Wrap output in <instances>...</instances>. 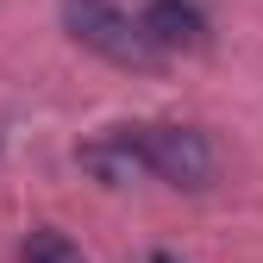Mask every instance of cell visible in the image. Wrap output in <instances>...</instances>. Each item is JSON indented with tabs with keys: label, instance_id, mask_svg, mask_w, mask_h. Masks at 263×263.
<instances>
[{
	"label": "cell",
	"instance_id": "obj_3",
	"mask_svg": "<svg viewBox=\"0 0 263 263\" xmlns=\"http://www.w3.org/2000/svg\"><path fill=\"white\" fill-rule=\"evenodd\" d=\"M138 31L157 57H182V50L207 44V13H201V0H151L138 13Z\"/></svg>",
	"mask_w": 263,
	"mask_h": 263
},
{
	"label": "cell",
	"instance_id": "obj_6",
	"mask_svg": "<svg viewBox=\"0 0 263 263\" xmlns=\"http://www.w3.org/2000/svg\"><path fill=\"white\" fill-rule=\"evenodd\" d=\"M151 263H182V257L176 251H151Z\"/></svg>",
	"mask_w": 263,
	"mask_h": 263
},
{
	"label": "cell",
	"instance_id": "obj_1",
	"mask_svg": "<svg viewBox=\"0 0 263 263\" xmlns=\"http://www.w3.org/2000/svg\"><path fill=\"white\" fill-rule=\"evenodd\" d=\"M63 25H69V38L94 57L119 63V69H151L157 50L144 44V31L132 13H119L113 0H63Z\"/></svg>",
	"mask_w": 263,
	"mask_h": 263
},
{
	"label": "cell",
	"instance_id": "obj_4",
	"mask_svg": "<svg viewBox=\"0 0 263 263\" xmlns=\"http://www.w3.org/2000/svg\"><path fill=\"white\" fill-rule=\"evenodd\" d=\"M76 163L88 176H101L107 188H119V182H132L144 170V151H138V125H113L107 138H88L82 151H76Z\"/></svg>",
	"mask_w": 263,
	"mask_h": 263
},
{
	"label": "cell",
	"instance_id": "obj_5",
	"mask_svg": "<svg viewBox=\"0 0 263 263\" xmlns=\"http://www.w3.org/2000/svg\"><path fill=\"white\" fill-rule=\"evenodd\" d=\"M19 263H88V257H82V245H76L69 232H57V226H38V232H25Z\"/></svg>",
	"mask_w": 263,
	"mask_h": 263
},
{
	"label": "cell",
	"instance_id": "obj_2",
	"mask_svg": "<svg viewBox=\"0 0 263 263\" xmlns=\"http://www.w3.org/2000/svg\"><path fill=\"white\" fill-rule=\"evenodd\" d=\"M138 151H144V170L163 176L170 188H207L219 170L207 132L194 125H138Z\"/></svg>",
	"mask_w": 263,
	"mask_h": 263
}]
</instances>
